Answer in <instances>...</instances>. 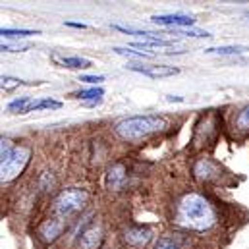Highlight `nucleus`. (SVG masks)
<instances>
[{"mask_svg": "<svg viewBox=\"0 0 249 249\" xmlns=\"http://www.w3.org/2000/svg\"><path fill=\"white\" fill-rule=\"evenodd\" d=\"M174 222L184 230L203 234L214 226L216 214L209 199H205L199 193H186L178 201Z\"/></svg>", "mask_w": 249, "mask_h": 249, "instance_id": "1", "label": "nucleus"}, {"mask_svg": "<svg viewBox=\"0 0 249 249\" xmlns=\"http://www.w3.org/2000/svg\"><path fill=\"white\" fill-rule=\"evenodd\" d=\"M168 122L159 114H145V116H131L116 124V135L124 141H139L149 137L151 133L164 131Z\"/></svg>", "mask_w": 249, "mask_h": 249, "instance_id": "2", "label": "nucleus"}, {"mask_svg": "<svg viewBox=\"0 0 249 249\" xmlns=\"http://www.w3.org/2000/svg\"><path fill=\"white\" fill-rule=\"evenodd\" d=\"M87 201V191L85 189H77V187H70V189H64L58 193V197L54 199V213L60 216V218H66L73 213H77Z\"/></svg>", "mask_w": 249, "mask_h": 249, "instance_id": "3", "label": "nucleus"}, {"mask_svg": "<svg viewBox=\"0 0 249 249\" xmlns=\"http://www.w3.org/2000/svg\"><path fill=\"white\" fill-rule=\"evenodd\" d=\"M29 160H31V149L25 147V145L16 147L14 149V155L10 157V160L6 164H2V168H0L2 184H8V182L16 180L25 170V166L29 164Z\"/></svg>", "mask_w": 249, "mask_h": 249, "instance_id": "4", "label": "nucleus"}, {"mask_svg": "<svg viewBox=\"0 0 249 249\" xmlns=\"http://www.w3.org/2000/svg\"><path fill=\"white\" fill-rule=\"evenodd\" d=\"M125 68L131 70V71L143 73V75H147V77H153V79L170 77V75L180 73V70L174 68V66H137V64H129V66H125Z\"/></svg>", "mask_w": 249, "mask_h": 249, "instance_id": "5", "label": "nucleus"}, {"mask_svg": "<svg viewBox=\"0 0 249 249\" xmlns=\"http://www.w3.org/2000/svg\"><path fill=\"white\" fill-rule=\"evenodd\" d=\"M153 23L157 25H168V27H191L195 19L186 14H166V16H153Z\"/></svg>", "mask_w": 249, "mask_h": 249, "instance_id": "6", "label": "nucleus"}, {"mask_svg": "<svg viewBox=\"0 0 249 249\" xmlns=\"http://www.w3.org/2000/svg\"><path fill=\"white\" fill-rule=\"evenodd\" d=\"M64 226H66L64 220H60V218H51V220H47V222H43L39 226V236H41L43 242L51 244V242H54L64 232Z\"/></svg>", "mask_w": 249, "mask_h": 249, "instance_id": "7", "label": "nucleus"}, {"mask_svg": "<svg viewBox=\"0 0 249 249\" xmlns=\"http://www.w3.org/2000/svg\"><path fill=\"white\" fill-rule=\"evenodd\" d=\"M153 238V232L147 230V228H127L124 234V240L125 244L133 246V248H143L151 242Z\"/></svg>", "mask_w": 249, "mask_h": 249, "instance_id": "8", "label": "nucleus"}, {"mask_svg": "<svg viewBox=\"0 0 249 249\" xmlns=\"http://www.w3.org/2000/svg\"><path fill=\"white\" fill-rule=\"evenodd\" d=\"M103 242V232L99 226H89L79 236V248L81 249H99Z\"/></svg>", "mask_w": 249, "mask_h": 249, "instance_id": "9", "label": "nucleus"}, {"mask_svg": "<svg viewBox=\"0 0 249 249\" xmlns=\"http://www.w3.org/2000/svg\"><path fill=\"white\" fill-rule=\"evenodd\" d=\"M125 182V166L124 164H114L108 174H107V186L108 189H120Z\"/></svg>", "mask_w": 249, "mask_h": 249, "instance_id": "10", "label": "nucleus"}, {"mask_svg": "<svg viewBox=\"0 0 249 249\" xmlns=\"http://www.w3.org/2000/svg\"><path fill=\"white\" fill-rule=\"evenodd\" d=\"M195 176L199 178V180H211L214 174H216V168H214V164L211 162V160H207V159H203V160H199L197 164H195Z\"/></svg>", "mask_w": 249, "mask_h": 249, "instance_id": "11", "label": "nucleus"}, {"mask_svg": "<svg viewBox=\"0 0 249 249\" xmlns=\"http://www.w3.org/2000/svg\"><path fill=\"white\" fill-rule=\"evenodd\" d=\"M56 62H60L66 68H71V70H83V68H91V60L87 58H81V56H54Z\"/></svg>", "mask_w": 249, "mask_h": 249, "instance_id": "12", "label": "nucleus"}, {"mask_svg": "<svg viewBox=\"0 0 249 249\" xmlns=\"http://www.w3.org/2000/svg\"><path fill=\"white\" fill-rule=\"evenodd\" d=\"M62 107V103L60 101H54V99H37V101H31V105L27 107V110L25 112H33V110H45V108H60Z\"/></svg>", "mask_w": 249, "mask_h": 249, "instance_id": "13", "label": "nucleus"}, {"mask_svg": "<svg viewBox=\"0 0 249 249\" xmlns=\"http://www.w3.org/2000/svg\"><path fill=\"white\" fill-rule=\"evenodd\" d=\"M103 95H105V91H103L101 87H91V89H85V91L75 93V97H77V99H81V101H91V105L99 103Z\"/></svg>", "mask_w": 249, "mask_h": 249, "instance_id": "14", "label": "nucleus"}, {"mask_svg": "<svg viewBox=\"0 0 249 249\" xmlns=\"http://www.w3.org/2000/svg\"><path fill=\"white\" fill-rule=\"evenodd\" d=\"M0 35L6 39H23V37H31V35H39V31L33 29H0Z\"/></svg>", "mask_w": 249, "mask_h": 249, "instance_id": "15", "label": "nucleus"}, {"mask_svg": "<svg viewBox=\"0 0 249 249\" xmlns=\"http://www.w3.org/2000/svg\"><path fill=\"white\" fill-rule=\"evenodd\" d=\"M246 47H218V49H205L207 54H220V56H230V54H242L248 53Z\"/></svg>", "mask_w": 249, "mask_h": 249, "instance_id": "16", "label": "nucleus"}, {"mask_svg": "<svg viewBox=\"0 0 249 249\" xmlns=\"http://www.w3.org/2000/svg\"><path fill=\"white\" fill-rule=\"evenodd\" d=\"M31 101H33V99H29V97H19V99H16V101L8 103V110H10V112H19V114H25L27 107L31 105Z\"/></svg>", "mask_w": 249, "mask_h": 249, "instance_id": "17", "label": "nucleus"}, {"mask_svg": "<svg viewBox=\"0 0 249 249\" xmlns=\"http://www.w3.org/2000/svg\"><path fill=\"white\" fill-rule=\"evenodd\" d=\"M14 149L16 147L12 145V141L2 137V141H0V160H2V164H6L10 160V157L14 155Z\"/></svg>", "mask_w": 249, "mask_h": 249, "instance_id": "18", "label": "nucleus"}, {"mask_svg": "<svg viewBox=\"0 0 249 249\" xmlns=\"http://www.w3.org/2000/svg\"><path fill=\"white\" fill-rule=\"evenodd\" d=\"M116 54L120 56H135V58H151V53H139V51H131V49H122V47H114L112 49Z\"/></svg>", "mask_w": 249, "mask_h": 249, "instance_id": "19", "label": "nucleus"}, {"mask_svg": "<svg viewBox=\"0 0 249 249\" xmlns=\"http://www.w3.org/2000/svg\"><path fill=\"white\" fill-rule=\"evenodd\" d=\"M236 127L242 129V131H248L249 129V107H246V108L238 114V118H236Z\"/></svg>", "mask_w": 249, "mask_h": 249, "instance_id": "20", "label": "nucleus"}, {"mask_svg": "<svg viewBox=\"0 0 249 249\" xmlns=\"http://www.w3.org/2000/svg\"><path fill=\"white\" fill-rule=\"evenodd\" d=\"M23 81L21 79H16V77H2V89H6V91H10V89H16V87H19Z\"/></svg>", "mask_w": 249, "mask_h": 249, "instance_id": "21", "label": "nucleus"}, {"mask_svg": "<svg viewBox=\"0 0 249 249\" xmlns=\"http://www.w3.org/2000/svg\"><path fill=\"white\" fill-rule=\"evenodd\" d=\"M27 49H29L27 45H8V43H2V51L4 53H23Z\"/></svg>", "mask_w": 249, "mask_h": 249, "instance_id": "22", "label": "nucleus"}, {"mask_svg": "<svg viewBox=\"0 0 249 249\" xmlns=\"http://www.w3.org/2000/svg\"><path fill=\"white\" fill-rule=\"evenodd\" d=\"M155 249H180L172 240H168V238H160L159 242H157V246Z\"/></svg>", "mask_w": 249, "mask_h": 249, "instance_id": "23", "label": "nucleus"}, {"mask_svg": "<svg viewBox=\"0 0 249 249\" xmlns=\"http://www.w3.org/2000/svg\"><path fill=\"white\" fill-rule=\"evenodd\" d=\"M180 35H187V37H213L211 33L207 31H201V29H186V31H180Z\"/></svg>", "mask_w": 249, "mask_h": 249, "instance_id": "24", "label": "nucleus"}, {"mask_svg": "<svg viewBox=\"0 0 249 249\" xmlns=\"http://www.w3.org/2000/svg\"><path fill=\"white\" fill-rule=\"evenodd\" d=\"M79 81H85V83H89V85H97V83L105 81V75H81Z\"/></svg>", "mask_w": 249, "mask_h": 249, "instance_id": "25", "label": "nucleus"}, {"mask_svg": "<svg viewBox=\"0 0 249 249\" xmlns=\"http://www.w3.org/2000/svg\"><path fill=\"white\" fill-rule=\"evenodd\" d=\"M66 25L68 27H77V29H85L87 27L85 23H75V21H66Z\"/></svg>", "mask_w": 249, "mask_h": 249, "instance_id": "26", "label": "nucleus"}]
</instances>
